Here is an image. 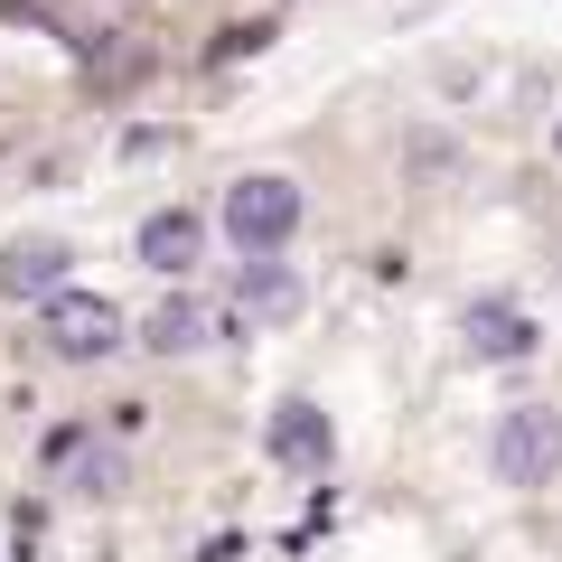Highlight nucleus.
<instances>
[{
    "label": "nucleus",
    "mask_w": 562,
    "mask_h": 562,
    "mask_svg": "<svg viewBox=\"0 0 562 562\" xmlns=\"http://www.w3.org/2000/svg\"><path fill=\"white\" fill-rule=\"evenodd\" d=\"M487 469L506 487H553L562 479V403H506L487 431Z\"/></svg>",
    "instance_id": "2"
},
{
    "label": "nucleus",
    "mask_w": 562,
    "mask_h": 562,
    "mask_svg": "<svg viewBox=\"0 0 562 562\" xmlns=\"http://www.w3.org/2000/svg\"><path fill=\"white\" fill-rule=\"evenodd\" d=\"M216 310H206V301H160V310H150V319H140V338H150V347H160V357H198V347L206 338H216Z\"/></svg>",
    "instance_id": "9"
},
{
    "label": "nucleus",
    "mask_w": 562,
    "mask_h": 562,
    "mask_svg": "<svg viewBox=\"0 0 562 562\" xmlns=\"http://www.w3.org/2000/svg\"><path fill=\"white\" fill-rule=\"evenodd\" d=\"M132 254L150 262V272H169V281H188V272H198V254H206V225L188 216V206H160V216H140V235H132Z\"/></svg>",
    "instance_id": "5"
},
{
    "label": "nucleus",
    "mask_w": 562,
    "mask_h": 562,
    "mask_svg": "<svg viewBox=\"0 0 562 562\" xmlns=\"http://www.w3.org/2000/svg\"><path fill=\"white\" fill-rule=\"evenodd\" d=\"M262 450H272L281 469H328V450H338V431H328L319 403H281L272 431H262Z\"/></svg>",
    "instance_id": "8"
},
{
    "label": "nucleus",
    "mask_w": 562,
    "mask_h": 562,
    "mask_svg": "<svg viewBox=\"0 0 562 562\" xmlns=\"http://www.w3.org/2000/svg\"><path fill=\"white\" fill-rule=\"evenodd\" d=\"M553 150H562V122H553Z\"/></svg>",
    "instance_id": "10"
},
{
    "label": "nucleus",
    "mask_w": 562,
    "mask_h": 562,
    "mask_svg": "<svg viewBox=\"0 0 562 562\" xmlns=\"http://www.w3.org/2000/svg\"><path fill=\"white\" fill-rule=\"evenodd\" d=\"M301 216H310V198H301V179H281V169H254V179L225 188V244H235V254H281V244L301 235Z\"/></svg>",
    "instance_id": "1"
},
{
    "label": "nucleus",
    "mask_w": 562,
    "mask_h": 562,
    "mask_svg": "<svg viewBox=\"0 0 562 562\" xmlns=\"http://www.w3.org/2000/svg\"><path fill=\"white\" fill-rule=\"evenodd\" d=\"M122 338H132V328H122V310L103 301V291H66L57 281V291L38 301V347L66 357V366H103Z\"/></svg>",
    "instance_id": "3"
},
{
    "label": "nucleus",
    "mask_w": 562,
    "mask_h": 562,
    "mask_svg": "<svg viewBox=\"0 0 562 562\" xmlns=\"http://www.w3.org/2000/svg\"><path fill=\"white\" fill-rule=\"evenodd\" d=\"M66 244L57 235H20V244H0V301H47V291H57L66 281Z\"/></svg>",
    "instance_id": "6"
},
{
    "label": "nucleus",
    "mask_w": 562,
    "mask_h": 562,
    "mask_svg": "<svg viewBox=\"0 0 562 562\" xmlns=\"http://www.w3.org/2000/svg\"><path fill=\"white\" fill-rule=\"evenodd\" d=\"M460 338H469V357H487V366H525L535 357V319H525L516 301H469L460 310Z\"/></svg>",
    "instance_id": "4"
},
{
    "label": "nucleus",
    "mask_w": 562,
    "mask_h": 562,
    "mask_svg": "<svg viewBox=\"0 0 562 562\" xmlns=\"http://www.w3.org/2000/svg\"><path fill=\"white\" fill-rule=\"evenodd\" d=\"M235 310H244V319H262V328H281V319H301V272H291V262H272V254H244V281H235Z\"/></svg>",
    "instance_id": "7"
}]
</instances>
